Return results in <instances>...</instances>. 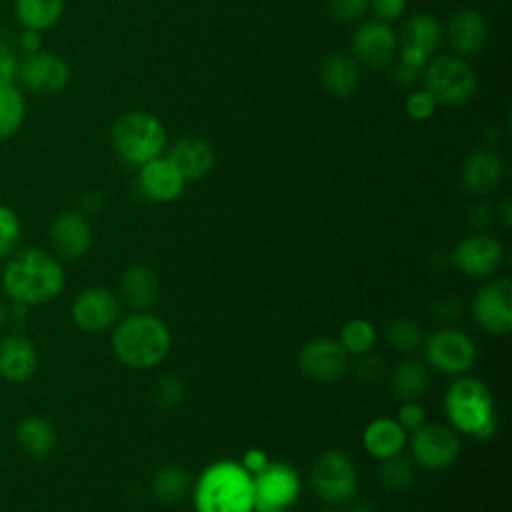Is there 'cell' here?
<instances>
[{"label": "cell", "instance_id": "obj_1", "mask_svg": "<svg viewBox=\"0 0 512 512\" xmlns=\"http://www.w3.org/2000/svg\"><path fill=\"white\" fill-rule=\"evenodd\" d=\"M0 284L4 296L16 306H38L62 294L66 272L54 254L26 246L6 258Z\"/></svg>", "mask_w": 512, "mask_h": 512}, {"label": "cell", "instance_id": "obj_2", "mask_svg": "<svg viewBox=\"0 0 512 512\" xmlns=\"http://www.w3.org/2000/svg\"><path fill=\"white\" fill-rule=\"evenodd\" d=\"M112 328V352L128 368H154L170 352V330L164 320L150 312H132Z\"/></svg>", "mask_w": 512, "mask_h": 512}, {"label": "cell", "instance_id": "obj_3", "mask_svg": "<svg viewBox=\"0 0 512 512\" xmlns=\"http://www.w3.org/2000/svg\"><path fill=\"white\" fill-rule=\"evenodd\" d=\"M196 512H254L252 476L236 460L208 464L192 484Z\"/></svg>", "mask_w": 512, "mask_h": 512}, {"label": "cell", "instance_id": "obj_4", "mask_svg": "<svg viewBox=\"0 0 512 512\" xmlns=\"http://www.w3.org/2000/svg\"><path fill=\"white\" fill-rule=\"evenodd\" d=\"M442 402L448 424L458 434L478 440L494 436L498 426L494 396L482 380L474 376H458L446 388Z\"/></svg>", "mask_w": 512, "mask_h": 512}, {"label": "cell", "instance_id": "obj_5", "mask_svg": "<svg viewBox=\"0 0 512 512\" xmlns=\"http://www.w3.org/2000/svg\"><path fill=\"white\" fill-rule=\"evenodd\" d=\"M112 146L126 164L142 166L162 154L166 146L164 124L150 112H128L112 126Z\"/></svg>", "mask_w": 512, "mask_h": 512}, {"label": "cell", "instance_id": "obj_6", "mask_svg": "<svg viewBox=\"0 0 512 512\" xmlns=\"http://www.w3.org/2000/svg\"><path fill=\"white\" fill-rule=\"evenodd\" d=\"M310 486L328 504H346L358 492V472L350 456L330 448L320 452L310 466Z\"/></svg>", "mask_w": 512, "mask_h": 512}, {"label": "cell", "instance_id": "obj_7", "mask_svg": "<svg viewBox=\"0 0 512 512\" xmlns=\"http://www.w3.org/2000/svg\"><path fill=\"white\" fill-rule=\"evenodd\" d=\"M474 70L456 56L432 60L424 72V90L442 106H462L476 94Z\"/></svg>", "mask_w": 512, "mask_h": 512}, {"label": "cell", "instance_id": "obj_8", "mask_svg": "<svg viewBox=\"0 0 512 512\" xmlns=\"http://www.w3.org/2000/svg\"><path fill=\"white\" fill-rule=\"evenodd\" d=\"M406 446L416 466L444 470L454 464L460 454V434L450 424L426 420L418 430L408 434Z\"/></svg>", "mask_w": 512, "mask_h": 512}, {"label": "cell", "instance_id": "obj_9", "mask_svg": "<svg viewBox=\"0 0 512 512\" xmlns=\"http://www.w3.org/2000/svg\"><path fill=\"white\" fill-rule=\"evenodd\" d=\"M254 512H288L302 492L300 472L288 462H272L252 476Z\"/></svg>", "mask_w": 512, "mask_h": 512}, {"label": "cell", "instance_id": "obj_10", "mask_svg": "<svg viewBox=\"0 0 512 512\" xmlns=\"http://www.w3.org/2000/svg\"><path fill=\"white\" fill-rule=\"evenodd\" d=\"M426 364L448 376L466 374L476 360L474 340L454 328H442L432 332L424 342Z\"/></svg>", "mask_w": 512, "mask_h": 512}, {"label": "cell", "instance_id": "obj_11", "mask_svg": "<svg viewBox=\"0 0 512 512\" xmlns=\"http://www.w3.org/2000/svg\"><path fill=\"white\" fill-rule=\"evenodd\" d=\"M476 324L492 334L506 336L512 330V282L506 276L488 278L472 298Z\"/></svg>", "mask_w": 512, "mask_h": 512}, {"label": "cell", "instance_id": "obj_12", "mask_svg": "<svg viewBox=\"0 0 512 512\" xmlns=\"http://www.w3.org/2000/svg\"><path fill=\"white\" fill-rule=\"evenodd\" d=\"M504 260V248L500 240L490 234L474 232L462 238L452 252L454 268L474 280H488L492 278Z\"/></svg>", "mask_w": 512, "mask_h": 512}, {"label": "cell", "instance_id": "obj_13", "mask_svg": "<svg viewBox=\"0 0 512 512\" xmlns=\"http://www.w3.org/2000/svg\"><path fill=\"white\" fill-rule=\"evenodd\" d=\"M298 370L312 382L330 384L346 374L348 354L334 338H312L298 352Z\"/></svg>", "mask_w": 512, "mask_h": 512}, {"label": "cell", "instance_id": "obj_14", "mask_svg": "<svg viewBox=\"0 0 512 512\" xmlns=\"http://www.w3.org/2000/svg\"><path fill=\"white\" fill-rule=\"evenodd\" d=\"M70 316L72 322L84 332H104L118 322L120 300L104 286H90L74 296Z\"/></svg>", "mask_w": 512, "mask_h": 512}, {"label": "cell", "instance_id": "obj_15", "mask_svg": "<svg viewBox=\"0 0 512 512\" xmlns=\"http://www.w3.org/2000/svg\"><path fill=\"white\" fill-rule=\"evenodd\" d=\"M20 82L34 94L54 96L70 82V66L64 58L52 52L26 54L18 64Z\"/></svg>", "mask_w": 512, "mask_h": 512}, {"label": "cell", "instance_id": "obj_16", "mask_svg": "<svg viewBox=\"0 0 512 512\" xmlns=\"http://www.w3.org/2000/svg\"><path fill=\"white\" fill-rule=\"evenodd\" d=\"M354 56L370 68H382L398 54V36L388 22L368 20L352 34Z\"/></svg>", "mask_w": 512, "mask_h": 512}, {"label": "cell", "instance_id": "obj_17", "mask_svg": "<svg viewBox=\"0 0 512 512\" xmlns=\"http://www.w3.org/2000/svg\"><path fill=\"white\" fill-rule=\"evenodd\" d=\"M48 240L58 260H78L92 246V228L84 214L66 210L52 220Z\"/></svg>", "mask_w": 512, "mask_h": 512}, {"label": "cell", "instance_id": "obj_18", "mask_svg": "<svg viewBox=\"0 0 512 512\" xmlns=\"http://www.w3.org/2000/svg\"><path fill=\"white\" fill-rule=\"evenodd\" d=\"M40 364L36 344L22 334L0 338V378L12 384L28 382Z\"/></svg>", "mask_w": 512, "mask_h": 512}, {"label": "cell", "instance_id": "obj_19", "mask_svg": "<svg viewBox=\"0 0 512 512\" xmlns=\"http://www.w3.org/2000/svg\"><path fill=\"white\" fill-rule=\"evenodd\" d=\"M138 188L152 202H174L186 186V180L168 158H154L138 166Z\"/></svg>", "mask_w": 512, "mask_h": 512}, {"label": "cell", "instance_id": "obj_20", "mask_svg": "<svg viewBox=\"0 0 512 512\" xmlns=\"http://www.w3.org/2000/svg\"><path fill=\"white\" fill-rule=\"evenodd\" d=\"M504 178V162L498 152L482 148L472 152L460 166V184L474 196L492 194Z\"/></svg>", "mask_w": 512, "mask_h": 512}, {"label": "cell", "instance_id": "obj_21", "mask_svg": "<svg viewBox=\"0 0 512 512\" xmlns=\"http://www.w3.org/2000/svg\"><path fill=\"white\" fill-rule=\"evenodd\" d=\"M118 294L134 312H148L160 298V278L146 264H134L120 276Z\"/></svg>", "mask_w": 512, "mask_h": 512}, {"label": "cell", "instance_id": "obj_22", "mask_svg": "<svg viewBox=\"0 0 512 512\" xmlns=\"http://www.w3.org/2000/svg\"><path fill=\"white\" fill-rule=\"evenodd\" d=\"M408 442V432L394 418H374L362 432V448L374 460H386L402 454Z\"/></svg>", "mask_w": 512, "mask_h": 512}, {"label": "cell", "instance_id": "obj_23", "mask_svg": "<svg viewBox=\"0 0 512 512\" xmlns=\"http://www.w3.org/2000/svg\"><path fill=\"white\" fill-rule=\"evenodd\" d=\"M166 158L176 166V170L182 174L186 182L204 178L212 170L216 160L212 146L206 140L194 136L178 140L170 148Z\"/></svg>", "mask_w": 512, "mask_h": 512}, {"label": "cell", "instance_id": "obj_24", "mask_svg": "<svg viewBox=\"0 0 512 512\" xmlns=\"http://www.w3.org/2000/svg\"><path fill=\"white\" fill-rule=\"evenodd\" d=\"M14 438L18 448L34 460H44L52 456V452L58 446V432L54 424L48 418L38 414L22 418L16 424Z\"/></svg>", "mask_w": 512, "mask_h": 512}, {"label": "cell", "instance_id": "obj_25", "mask_svg": "<svg viewBox=\"0 0 512 512\" xmlns=\"http://www.w3.org/2000/svg\"><path fill=\"white\" fill-rule=\"evenodd\" d=\"M488 36L486 20L476 10H458L448 22V40L458 54H476Z\"/></svg>", "mask_w": 512, "mask_h": 512}, {"label": "cell", "instance_id": "obj_26", "mask_svg": "<svg viewBox=\"0 0 512 512\" xmlns=\"http://www.w3.org/2000/svg\"><path fill=\"white\" fill-rule=\"evenodd\" d=\"M320 82L326 92L334 98H348L356 92L360 82V72L356 60L346 54H332L322 62Z\"/></svg>", "mask_w": 512, "mask_h": 512}, {"label": "cell", "instance_id": "obj_27", "mask_svg": "<svg viewBox=\"0 0 512 512\" xmlns=\"http://www.w3.org/2000/svg\"><path fill=\"white\" fill-rule=\"evenodd\" d=\"M430 388L428 366L420 360H402L390 374V390L398 402L420 400Z\"/></svg>", "mask_w": 512, "mask_h": 512}, {"label": "cell", "instance_id": "obj_28", "mask_svg": "<svg viewBox=\"0 0 512 512\" xmlns=\"http://www.w3.org/2000/svg\"><path fill=\"white\" fill-rule=\"evenodd\" d=\"M192 476L180 464H166L152 476V494L162 504L182 502L192 492Z\"/></svg>", "mask_w": 512, "mask_h": 512}, {"label": "cell", "instance_id": "obj_29", "mask_svg": "<svg viewBox=\"0 0 512 512\" xmlns=\"http://www.w3.org/2000/svg\"><path fill=\"white\" fill-rule=\"evenodd\" d=\"M442 40V28L430 14L412 16L402 30V48H412L430 58Z\"/></svg>", "mask_w": 512, "mask_h": 512}, {"label": "cell", "instance_id": "obj_30", "mask_svg": "<svg viewBox=\"0 0 512 512\" xmlns=\"http://www.w3.org/2000/svg\"><path fill=\"white\" fill-rule=\"evenodd\" d=\"M14 12L24 30L44 32L60 20L64 12V0H16Z\"/></svg>", "mask_w": 512, "mask_h": 512}, {"label": "cell", "instance_id": "obj_31", "mask_svg": "<svg viewBox=\"0 0 512 512\" xmlns=\"http://www.w3.org/2000/svg\"><path fill=\"white\" fill-rule=\"evenodd\" d=\"M414 480H416V464L412 462V458L396 454L392 458L380 460L376 482L384 492L402 494L412 488Z\"/></svg>", "mask_w": 512, "mask_h": 512}, {"label": "cell", "instance_id": "obj_32", "mask_svg": "<svg viewBox=\"0 0 512 512\" xmlns=\"http://www.w3.org/2000/svg\"><path fill=\"white\" fill-rule=\"evenodd\" d=\"M26 120V100L14 82H0V138L20 132Z\"/></svg>", "mask_w": 512, "mask_h": 512}, {"label": "cell", "instance_id": "obj_33", "mask_svg": "<svg viewBox=\"0 0 512 512\" xmlns=\"http://www.w3.org/2000/svg\"><path fill=\"white\" fill-rule=\"evenodd\" d=\"M376 338L378 334L372 322L364 318H352L340 328L338 344L348 356H362L374 348Z\"/></svg>", "mask_w": 512, "mask_h": 512}, {"label": "cell", "instance_id": "obj_34", "mask_svg": "<svg viewBox=\"0 0 512 512\" xmlns=\"http://www.w3.org/2000/svg\"><path fill=\"white\" fill-rule=\"evenodd\" d=\"M386 342L400 354H412L422 346L424 336L420 324L412 318H396L386 330Z\"/></svg>", "mask_w": 512, "mask_h": 512}, {"label": "cell", "instance_id": "obj_35", "mask_svg": "<svg viewBox=\"0 0 512 512\" xmlns=\"http://www.w3.org/2000/svg\"><path fill=\"white\" fill-rule=\"evenodd\" d=\"M22 240L20 216L6 204H0V260L8 258Z\"/></svg>", "mask_w": 512, "mask_h": 512}, {"label": "cell", "instance_id": "obj_36", "mask_svg": "<svg viewBox=\"0 0 512 512\" xmlns=\"http://www.w3.org/2000/svg\"><path fill=\"white\" fill-rule=\"evenodd\" d=\"M184 396H186V384L176 374H166V376L158 378L152 388L154 402L166 410L178 408L182 404Z\"/></svg>", "mask_w": 512, "mask_h": 512}, {"label": "cell", "instance_id": "obj_37", "mask_svg": "<svg viewBox=\"0 0 512 512\" xmlns=\"http://www.w3.org/2000/svg\"><path fill=\"white\" fill-rule=\"evenodd\" d=\"M370 0H326L328 14L338 22H356L368 10Z\"/></svg>", "mask_w": 512, "mask_h": 512}, {"label": "cell", "instance_id": "obj_38", "mask_svg": "<svg viewBox=\"0 0 512 512\" xmlns=\"http://www.w3.org/2000/svg\"><path fill=\"white\" fill-rule=\"evenodd\" d=\"M436 106H438L436 100L426 90H416L406 98V114L418 122L432 118L436 112Z\"/></svg>", "mask_w": 512, "mask_h": 512}, {"label": "cell", "instance_id": "obj_39", "mask_svg": "<svg viewBox=\"0 0 512 512\" xmlns=\"http://www.w3.org/2000/svg\"><path fill=\"white\" fill-rule=\"evenodd\" d=\"M394 420L410 434V432L418 430L428 418H426V410L420 404V400H414V402H400Z\"/></svg>", "mask_w": 512, "mask_h": 512}, {"label": "cell", "instance_id": "obj_40", "mask_svg": "<svg viewBox=\"0 0 512 512\" xmlns=\"http://www.w3.org/2000/svg\"><path fill=\"white\" fill-rule=\"evenodd\" d=\"M18 64L20 60L16 58L14 48L0 36V82H14L18 78Z\"/></svg>", "mask_w": 512, "mask_h": 512}, {"label": "cell", "instance_id": "obj_41", "mask_svg": "<svg viewBox=\"0 0 512 512\" xmlns=\"http://www.w3.org/2000/svg\"><path fill=\"white\" fill-rule=\"evenodd\" d=\"M238 462L250 476H256L270 464V458L262 448H248Z\"/></svg>", "mask_w": 512, "mask_h": 512}, {"label": "cell", "instance_id": "obj_42", "mask_svg": "<svg viewBox=\"0 0 512 512\" xmlns=\"http://www.w3.org/2000/svg\"><path fill=\"white\" fill-rule=\"evenodd\" d=\"M406 8V0H372V10L378 20L390 22L402 16Z\"/></svg>", "mask_w": 512, "mask_h": 512}, {"label": "cell", "instance_id": "obj_43", "mask_svg": "<svg viewBox=\"0 0 512 512\" xmlns=\"http://www.w3.org/2000/svg\"><path fill=\"white\" fill-rule=\"evenodd\" d=\"M434 310H436L434 314H438L440 318H452V316H458L460 304H458V300L454 296H446L440 302H436Z\"/></svg>", "mask_w": 512, "mask_h": 512}, {"label": "cell", "instance_id": "obj_44", "mask_svg": "<svg viewBox=\"0 0 512 512\" xmlns=\"http://www.w3.org/2000/svg\"><path fill=\"white\" fill-rule=\"evenodd\" d=\"M40 44H42V38H40V32H34V30H24L22 36H20V48L26 52V54H34L40 50Z\"/></svg>", "mask_w": 512, "mask_h": 512}, {"label": "cell", "instance_id": "obj_45", "mask_svg": "<svg viewBox=\"0 0 512 512\" xmlns=\"http://www.w3.org/2000/svg\"><path fill=\"white\" fill-rule=\"evenodd\" d=\"M416 72H418V70H414V68L402 64V62H398L396 68H394L392 78H394L396 84H400V86H410V84L414 82V78H416Z\"/></svg>", "mask_w": 512, "mask_h": 512}, {"label": "cell", "instance_id": "obj_46", "mask_svg": "<svg viewBox=\"0 0 512 512\" xmlns=\"http://www.w3.org/2000/svg\"><path fill=\"white\" fill-rule=\"evenodd\" d=\"M8 320H10V308L4 300H0V332L6 328Z\"/></svg>", "mask_w": 512, "mask_h": 512}, {"label": "cell", "instance_id": "obj_47", "mask_svg": "<svg viewBox=\"0 0 512 512\" xmlns=\"http://www.w3.org/2000/svg\"><path fill=\"white\" fill-rule=\"evenodd\" d=\"M500 214H502V220H504V228L508 230V228H510V202H508V200L502 204Z\"/></svg>", "mask_w": 512, "mask_h": 512}, {"label": "cell", "instance_id": "obj_48", "mask_svg": "<svg viewBox=\"0 0 512 512\" xmlns=\"http://www.w3.org/2000/svg\"><path fill=\"white\" fill-rule=\"evenodd\" d=\"M318 512H340V510H336V508H322V510H318Z\"/></svg>", "mask_w": 512, "mask_h": 512}]
</instances>
